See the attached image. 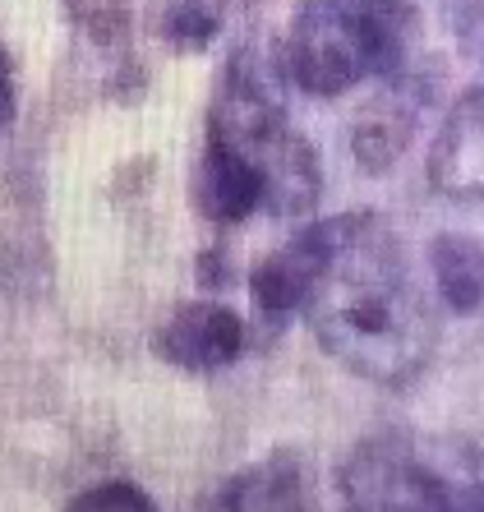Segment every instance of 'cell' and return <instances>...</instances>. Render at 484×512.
I'll return each mask as SVG.
<instances>
[{
  "label": "cell",
  "mask_w": 484,
  "mask_h": 512,
  "mask_svg": "<svg viewBox=\"0 0 484 512\" xmlns=\"http://www.w3.org/2000/svg\"><path fill=\"white\" fill-rule=\"evenodd\" d=\"M438 512H484V480H466V485H443Z\"/></svg>",
  "instance_id": "16"
},
{
  "label": "cell",
  "mask_w": 484,
  "mask_h": 512,
  "mask_svg": "<svg viewBox=\"0 0 484 512\" xmlns=\"http://www.w3.org/2000/svg\"><path fill=\"white\" fill-rule=\"evenodd\" d=\"M305 319L337 365L388 388L415 379L434 351V314L397 236L374 213L332 222V259L309 296Z\"/></svg>",
  "instance_id": "1"
},
{
  "label": "cell",
  "mask_w": 484,
  "mask_h": 512,
  "mask_svg": "<svg viewBox=\"0 0 484 512\" xmlns=\"http://www.w3.org/2000/svg\"><path fill=\"white\" fill-rule=\"evenodd\" d=\"M328 259H332V222H309V227H300L296 240H286L282 250L259 259V268L249 273V296H254L259 319L282 323L296 310L305 314Z\"/></svg>",
  "instance_id": "5"
},
{
  "label": "cell",
  "mask_w": 484,
  "mask_h": 512,
  "mask_svg": "<svg viewBox=\"0 0 484 512\" xmlns=\"http://www.w3.org/2000/svg\"><path fill=\"white\" fill-rule=\"evenodd\" d=\"M415 134V116L406 107H397V102H378V107H369L365 116H360V125H355V162L365 171H388L397 157L406 153V143H411Z\"/></svg>",
  "instance_id": "12"
},
{
  "label": "cell",
  "mask_w": 484,
  "mask_h": 512,
  "mask_svg": "<svg viewBox=\"0 0 484 512\" xmlns=\"http://www.w3.org/2000/svg\"><path fill=\"white\" fill-rule=\"evenodd\" d=\"M199 512H305V462L296 453L263 457L226 476Z\"/></svg>",
  "instance_id": "9"
},
{
  "label": "cell",
  "mask_w": 484,
  "mask_h": 512,
  "mask_svg": "<svg viewBox=\"0 0 484 512\" xmlns=\"http://www.w3.org/2000/svg\"><path fill=\"white\" fill-rule=\"evenodd\" d=\"M429 185L448 199H484V88H471L448 111L429 148Z\"/></svg>",
  "instance_id": "7"
},
{
  "label": "cell",
  "mask_w": 484,
  "mask_h": 512,
  "mask_svg": "<svg viewBox=\"0 0 484 512\" xmlns=\"http://www.w3.org/2000/svg\"><path fill=\"white\" fill-rule=\"evenodd\" d=\"M70 512H157V508L139 485H130V480H107V485L83 489L79 499L70 503Z\"/></svg>",
  "instance_id": "14"
},
{
  "label": "cell",
  "mask_w": 484,
  "mask_h": 512,
  "mask_svg": "<svg viewBox=\"0 0 484 512\" xmlns=\"http://www.w3.org/2000/svg\"><path fill=\"white\" fill-rule=\"evenodd\" d=\"M249 162L263 176V208L272 217H309L323 190L319 153L309 148V139L291 130H277L272 139H263L259 148H249Z\"/></svg>",
  "instance_id": "8"
},
{
  "label": "cell",
  "mask_w": 484,
  "mask_h": 512,
  "mask_svg": "<svg viewBox=\"0 0 484 512\" xmlns=\"http://www.w3.org/2000/svg\"><path fill=\"white\" fill-rule=\"evenodd\" d=\"M411 14L402 0H305L286 37V74L314 97H342L406 56Z\"/></svg>",
  "instance_id": "2"
},
{
  "label": "cell",
  "mask_w": 484,
  "mask_h": 512,
  "mask_svg": "<svg viewBox=\"0 0 484 512\" xmlns=\"http://www.w3.org/2000/svg\"><path fill=\"white\" fill-rule=\"evenodd\" d=\"M194 199H199L208 222H245L249 213L263 208V176L240 148L222 139H208L199 162V180H194Z\"/></svg>",
  "instance_id": "10"
},
{
  "label": "cell",
  "mask_w": 484,
  "mask_h": 512,
  "mask_svg": "<svg viewBox=\"0 0 484 512\" xmlns=\"http://www.w3.org/2000/svg\"><path fill=\"white\" fill-rule=\"evenodd\" d=\"M153 351L166 365L189 374L222 370L245 351V323L236 310H226L217 300H189L162 323V333L153 337Z\"/></svg>",
  "instance_id": "6"
},
{
  "label": "cell",
  "mask_w": 484,
  "mask_h": 512,
  "mask_svg": "<svg viewBox=\"0 0 484 512\" xmlns=\"http://www.w3.org/2000/svg\"><path fill=\"white\" fill-rule=\"evenodd\" d=\"M70 10L97 42H111L125 33V0H70Z\"/></svg>",
  "instance_id": "15"
},
{
  "label": "cell",
  "mask_w": 484,
  "mask_h": 512,
  "mask_svg": "<svg viewBox=\"0 0 484 512\" xmlns=\"http://www.w3.org/2000/svg\"><path fill=\"white\" fill-rule=\"evenodd\" d=\"M277 130H286V97L282 79H277V60L259 47L236 51L226 60L222 79H217L208 139H222L240 153H249Z\"/></svg>",
  "instance_id": "3"
},
{
  "label": "cell",
  "mask_w": 484,
  "mask_h": 512,
  "mask_svg": "<svg viewBox=\"0 0 484 512\" xmlns=\"http://www.w3.org/2000/svg\"><path fill=\"white\" fill-rule=\"evenodd\" d=\"M443 485L448 480H438L392 439L360 443L337 480L346 499L342 512H438Z\"/></svg>",
  "instance_id": "4"
},
{
  "label": "cell",
  "mask_w": 484,
  "mask_h": 512,
  "mask_svg": "<svg viewBox=\"0 0 484 512\" xmlns=\"http://www.w3.org/2000/svg\"><path fill=\"white\" fill-rule=\"evenodd\" d=\"M217 37V14L203 0H176L166 14V42L176 51H203Z\"/></svg>",
  "instance_id": "13"
},
{
  "label": "cell",
  "mask_w": 484,
  "mask_h": 512,
  "mask_svg": "<svg viewBox=\"0 0 484 512\" xmlns=\"http://www.w3.org/2000/svg\"><path fill=\"white\" fill-rule=\"evenodd\" d=\"M438 296L452 314H475L484 305V245L475 236H438L429 245Z\"/></svg>",
  "instance_id": "11"
}]
</instances>
